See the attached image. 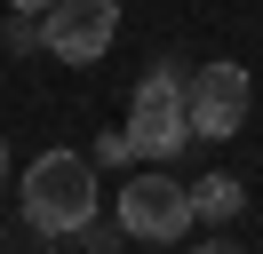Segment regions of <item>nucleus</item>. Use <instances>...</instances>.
Masks as SVG:
<instances>
[{"instance_id":"nucleus-2","label":"nucleus","mask_w":263,"mask_h":254,"mask_svg":"<svg viewBox=\"0 0 263 254\" xmlns=\"http://www.w3.org/2000/svg\"><path fill=\"white\" fill-rule=\"evenodd\" d=\"M183 143H192L183 79H176V72H144V88H136V103H128V151H144V159H176Z\"/></svg>"},{"instance_id":"nucleus-4","label":"nucleus","mask_w":263,"mask_h":254,"mask_svg":"<svg viewBox=\"0 0 263 254\" xmlns=\"http://www.w3.org/2000/svg\"><path fill=\"white\" fill-rule=\"evenodd\" d=\"M112 32H120V0H56L40 16V48L56 64H96L112 48Z\"/></svg>"},{"instance_id":"nucleus-10","label":"nucleus","mask_w":263,"mask_h":254,"mask_svg":"<svg viewBox=\"0 0 263 254\" xmlns=\"http://www.w3.org/2000/svg\"><path fill=\"white\" fill-rule=\"evenodd\" d=\"M0 175H8V143H0Z\"/></svg>"},{"instance_id":"nucleus-8","label":"nucleus","mask_w":263,"mask_h":254,"mask_svg":"<svg viewBox=\"0 0 263 254\" xmlns=\"http://www.w3.org/2000/svg\"><path fill=\"white\" fill-rule=\"evenodd\" d=\"M192 254H247V246H231V238H208V246H192Z\"/></svg>"},{"instance_id":"nucleus-6","label":"nucleus","mask_w":263,"mask_h":254,"mask_svg":"<svg viewBox=\"0 0 263 254\" xmlns=\"http://www.w3.org/2000/svg\"><path fill=\"white\" fill-rule=\"evenodd\" d=\"M239 206H247V183H239V175H208V183H192V215H199V222H231Z\"/></svg>"},{"instance_id":"nucleus-3","label":"nucleus","mask_w":263,"mask_h":254,"mask_svg":"<svg viewBox=\"0 0 263 254\" xmlns=\"http://www.w3.org/2000/svg\"><path fill=\"white\" fill-rule=\"evenodd\" d=\"M192 222H199V215H192V190H183L176 175H160V167H152V175H136V183L120 190V230H128V238L167 246V238H183Z\"/></svg>"},{"instance_id":"nucleus-1","label":"nucleus","mask_w":263,"mask_h":254,"mask_svg":"<svg viewBox=\"0 0 263 254\" xmlns=\"http://www.w3.org/2000/svg\"><path fill=\"white\" fill-rule=\"evenodd\" d=\"M24 222L48 238L64 230H88V215H96V167H88L80 151H40L32 167H24Z\"/></svg>"},{"instance_id":"nucleus-9","label":"nucleus","mask_w":263,"mask_h":254,"mask_svg":"<svg viewBox=\"0 0 263 254\" xmlns=\"http://www.w3.org/2000/svg\"><path fill=\"white\" fill-rule=\"evenodd\" d=\"M8 8H24V16H48V8H56V0H8Z\"/></svg>"},{"instance_id":"nucleus-7","label":"nucleus","mask_w":263,"mask_h":254,"mask_svg":"<svg viewBox=\"0 0 263 254\" xmlns=\"http://www.w3.org/2000/svg\"><path fill=\"white\" fill-rule=\"evenodd\" d=\"M32 40H40V24H32V16L16 8V16H8V48H32Z\"/></svg>"},{"instance_id":"nucleus-5","label":"nucleus","mask_w":263,"mask_h":254,"mask_svg":"<svg viewBox=\"0 0 263 254\" xmlns=\"http://www.w3.org/2000/svg\"><path fill=\"white\" fill-rule=\"evenodd\" d=\"M247 72L239 64H208V72H192L183 79V111H192V135H208V143H223V135H239L247 127Z\"/></svg>"}]
</instances>
